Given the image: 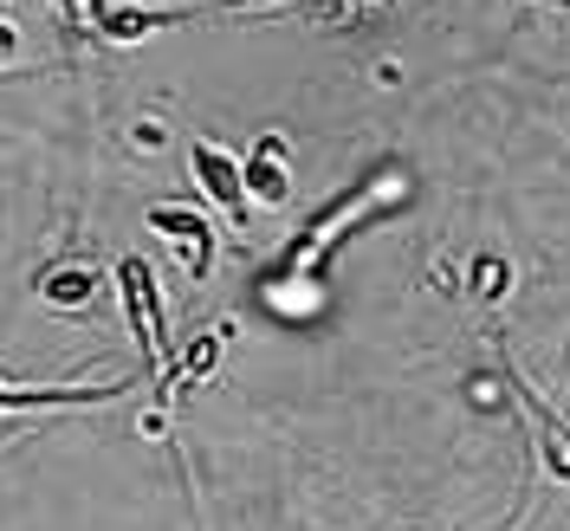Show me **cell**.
<instances>
[{
    "mask_svg": "<svg viewBox=\"0 0 570 531\" xmlns=\"http://www.w3.org/2000/svg\"><path fill=\"white\" fill-rule=\"evenodd\" d=\"M395 188H402V169H370V176L351 181L337 201H324V208L312 214V227L279 253V279H285V273H312V279L324 285V247H331V240H344L356 220H370V214L383 208V195H395Z\"/></svg>",
    "mask_w": 570,
    "mask_h": 531,
    "instance_id": "1",
    "label": "cell"
},
{
    "mask_svg": "<svg viewBox=\"0 0 570 531\" xmlns=\"http://www.w3.org/2000/svg\"><path fill=\"white\" fill-rule=\"evenodd\" d=\"M117 298H124V318H130V337H137L142 363L163 376V390H169V370H176V344H169V324H163V292H156V273H149V259L137 253H124L117 259ZM156 390V395H163ZM169 402V395H163Z\"/></svg>",
    "mask_w": 570,
    "mask_h": 531,
    "instance_id": "2",
    "label": "cell"
},
{
    "mask_svg": "<svg viewBox=\"0 0 570 531\" xmlns=\"http://www.w3.org/2000/svg\"><path fill=\"white\" fill-rule=\"evenodd\" d=\"M142 227H149V234L181 259L188 285H202L214 273V220L202 208H188V201H149Z\"/></svg>",
    "mask_w": 570,
    "mask_h": 531,
    "instance_id": "3",
    "label": "cell"
},
{
    "mask_svg": "<svg viewBox=\"0 0 570 531\" xmlns=\"http://www.w3.org/2000/svg\"><path fill=\"white\" fill-rule=\"evenodd\" d=\"M240 181H247L253 208H285V201H292V149H285L279 130H266V137L247 142V156H240Z\"/></svg>",
    "mask_w": 570,
    "mask_h": 531,
    "instance_id": "4",
    "label": "cell"
},
{
    "mask_svg": "<svg viewBox=\"0 0 570 531\" xmlns=\"http://www.w3.org/2000/svg\"><path fill=\"white\" fill-rule=\"evenodd\" d=\"M188 169H195V181H202V195H208L220 214H234V220H247V181H240V163L220 149V142L208 137H188Z\"/></svg>",
    "mask_w": 570,
    "mask_h": 531,
    "instance_id": "5",
    "label": "cell"
},
{
    "mask_svg": "<svg viewBox=\"0 0 570 531\" xmlns=\"http://www.w3.org/2000/svg\"><path fill=\"white\" fill-rule=\"evenodd\" d=\"M130 383H0V415H20V409H98V402H117Z\"/></svg>",
    "mask_w": 570,
    "mask_h": 531,
    "instance_id": "6",
    "label": "cell"
},
{
    "mask_svg": "<svg viewBox=\"0 0 570 531\" xmlns=\"http://www.w3.org/2000/svg\"><path fill=\"white\" fill-rule=\"evenodd\" d=\"M98 292H105V273H98V266H52V273L39 279V298H46L52 312H91Z\"/></svg>",
    "mask_w": 570,
    "mask_h": 531,
    "instance_id": "7",
    "label": "cell"
},
{
    "mask_svg": "<svg viewBox=\"0 0 570 531\" xmlns=\"http://www.w3.org/2000/svg\"><path fill=\"white\" fill-rule=\"evenodd\" d=\"M220 337H227V331H202V337H188V356H176L169 390H163V395H176V383H181V390H188V383H202V376L214 370V356H220Z\"/></svg>",
    "mask_w": 570,
    "mask_h": 531,
    "instance_id": "8",
    "label": "cell"
},
{
    "mask_svg": "<svg viewBox=\"0 0 570 531\" xmlns=\"http://www.w3.org/2000/svg\"><path fill=\"white\" fill-rule=\"evenodd\" d=\"M473 292H480L487 305H499V298L512 292V259H499V253H480V259H473Z\"/></svg>",
    "mask_w": 570,
    "mask_h": 531,
    "instance_id": "9",
    "label": "cell"
},
{
    "mask_svg": "<svg viewBox=\"0 0 570 531\" xmlns=\"http://www.w3.org/2000/svg\"><path fill=\"white\" fill-rule=\"evenodd\" d=\"M52 7L66 13V27H85V33H105V20H110L105 0H52Z\"/></svg>",
    "mask_w": 570,
    "mask_h": 531,
    "instance_id": "10",
    "label": "cell"
},
{
    "mask_svg": "<svg viewBox=\"0 0 570 531\" xmlns=\"http://www.w3.org/2000/svg\"><path fill=\"white\" fill-rule=\"evenodd\" d=\"M20 52H27V46H20V27H13V20H7V7H0V71L20 66Z\"/></svg>",
    "mask_w": 570,
    "mask_h": 531,
    "instance_id": "11",
    "label": "cell"
},
{
    "mask_svg": "<svg viewBox=\"0 0 570 531\" xmlns=\"http://www.w3.org/2000/svg\"><path fill=\"white\" fill-rule=\"evenodd\" d=\"M130 142H137L142 156H149V149H163V142H169V130H163L156 117H137V124H130Z\"/></svg>",
    "mask_w": 570,
    "mask_h": 531,
    "instance_id": "12",
    "label": "cell"
},
{
    "mask_svg": "<svg viewBox=\"0 0 570 531\" xmlns=\"http://www.w3.org/2000/svg\"><path fill=\"white\" fill-rule=\"evenodd\" d=\"M564 7H570V0H564Z\"/></svg>",
    "mask_w": 570,
    "mask_h": 531,
    "instance_id": "13",
    "label": "cell"
}]
</instances>
